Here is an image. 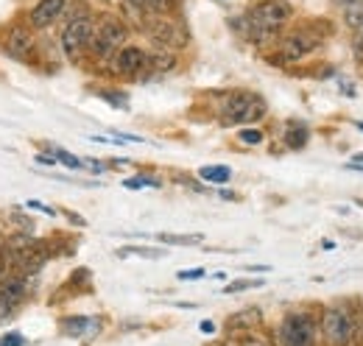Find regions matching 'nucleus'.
Returning <instances> with one entry per match:
<instances>
[{"label":"nucleus","mask_w":363,"mask_h":346,"mask_svg":"<svg viewBox=\"0 0 363 346\" xmlns=\"http://www.w3.org/2000/svg\"><path fill=\"white\" fill-rule=\"evenodd\" d=\"M294 17V6L288 0H260L243 17V34L260 48H269L279 40V31Z\"/></svg>","instance_id":"1"},{"label":"nucleus","mask_w":363,"mask_h":346,"mask_svg":"<svg viewBox=\"0 0 363 346\" xmlns=\"http://www.w3.org/2000/svg\"><path fill=\"white\" fill-rule=\"evenodd\" d=\"M260 118H266V101L255 92H235L221 109L224 126H249Z\"/></svg>","instance_id":"2"},{"label":"nucleus","mask_w":363,"mask_h":346,"mask_svg":"<svg viewBox=\"0 0 363 346\" xmlns=\"http://www.w3.org/2000/svg\"><path fill=\"white\" fill-rule=\"evenodd\" d=\"M126 37H129V28L121 17H104L92 31L90 53L95 59H112L126 45Z\"/></svg>","instance_id":"3"},{"label":"nucleus","mask_w":363,"mask_h":346,"mask_svg":"<svg viewBox=\"0 0 363 346\" xmlns=\"http://www.w3.org/2000/svg\"><path fill=\"white\" fill-rule=\"evenodd\" d=\"M321 335L327 346H347L358 335L355 316L347 307H327L321 316Z\"/></svg>","instance_id":"4"},{"label":"nucleus","mask_w":363,"mask_h":346,"mask_svg":"<svg viewBox=\"0 0 363 346\" xmlns=\"http://www.w3.org/2000/svg\"><path fill=\"white\" fill-rule=\"evenodd\" d=\"M92 31H95V23H92V17L87 11L76 14V17L65 26V31H62V50H65V56H67L70 62H79V59L90 50Z\"/></svg>","instance_id":"5"},{"label":"nucleus","mask_w":363,"mask_h":346,"mask_svg":"<svg viewBox=\"0 0 363 346\" xmlns=\"http://www.w3.org/2000/svg\"><path fill=\"white\" fill-rule=\"evenodd\" d=\"M279 346H316V324L308 313H288L277 330Z\"/></svg>","instance_id":"6"},{"label":"nucleus","mask_w":363,"mask_h":346,"mask_svg":"<svg viewBox=\"0 0 363 346\" xmlns=\"http://www.w3.org/2000/svg\"><path fill=\"white\" fill-rule=\"evenodd\" d=\"M318 40L313 31H291L288 37H282L277 48H279V62H299L305 56H311L318 48Z\"/></svg>","instance_id":"7"},{"label":"nucleus","mask_w":363,"mask_h":346,"mask_svg":"<svg viewBox=\"0 0 363 346\" xmlns=\"http://www.w3.org/2000/svg\"><path fill=\"white\" fill-rule=\"evenodd\" d=\"M145 65H148V53H145L143 48H137V45H123V48L112 56V70H115L118 76H123V79H137V76H143Z\"/></svg>","instance_id":"8"},{"label":"nucleus","mask_w":363,"mask_h":346,"mask_svg":"<svg viewBox=\"0 0 363 346\" xmlns=\"http://www.w3.org/2000/svg\"><path fill=\"white\" fill-rule=\"evenodd\" d=\"M148 37L160 48H184L187 43V34L179 23L174 20H165V17H157L151 26H148Z\"/></svg>","instance_id":"9"},{"label":"nucleus","mask_w":363,"mask_h":346,"mask_svg":"<svg viewBox=\"0 0 363 346\" xmlns=\"http://www.w3.org/2000/svg\"><path fill=\"white\" fill-rule=\"evenodd\" d=\"M26 294H28V285H26V277H9V279H3L0 282V318L3 316H11L23 299H26Z\"/></svg>","instance_id":"10"},{"label":"nucleus","mask_w":363,"mask_h":346,"mask_svg":"<svg viewBox=\"0 0 363 346\" xmlns=\"http://www.w3.org/2000/svg\"><path fill=\"white\" fill-rule=\"evenodd\" d=\"M3 50H6L11 59H17V62H28L31 53H34V37H31V31L23 28V26L11 28L9 37H6V43H3Z\"/></svg>","instance_id":"11"},{"label":"nucleus","mask_w":363,"mask_h":346,"mask_svg":"<svg viewBox=\"0 0 363 346\" xmlns=\"http://www.w3.org/2000/svg\"><path fill=\"white\" fill-rule=\"evenodd\" d=\"M65 9H67V0H40L31 9L28 23H31V28H48L65 14Z\"/></svg>","instance_id":"12"},{"label":"nucleus","mask_w":363,"mask_h":346,"mask_svg":"<svg viewBox=\"0 0 363 346\" xmlns=\"http://www.w3.org/2000/svg\"><path fill=\"white\" fill-rule=\"evenodd\" d=\"M95 330H101V321L87 318V316H73V318H65L62 321V333L70 335V338H79V335H90Z\"/></svg>","instance_id":"13"},{"label":"nucleus","mask_w":363,"mask_h":346,"mask_svg":"<svg viewBox=\"0 0 363 346\" xmlns=\"http://www.w3.org/2000/svg\"><path fill=\"white\" fill-rule=\"evenodd\" d=\"M260 321H263V313L257 307H249V310H240V313L229 316L227 330L229 333H235V330H255Z\"/></svg>","instance_id":"14"},{"label":"nucleus","mask_w":363,"mask_h":346,"mask_svg":"<svg viewBox=\"0 0 363 346\" xmlns=\"http://www.w3.org/2000/svg\"><path fill=\"white\" fill-rule=\"evenodd\" d=\"M341 17H344V23H347L350 31L361 28L363 26V0H347V3L341 6Z\"/></svg>","instance_id":"15"},{"label":"nucleus","mask_w":363,"mask_h":346,"mask_svg":"<svg viewBox=\"0 0 363 346\" xmlns=\"http://www.w3.org/2000/svg\"><path fill=\"white\" fill-rule=\"evenodd\" d=\"M308 137H311L308 126H302V123H291L288 131H285V145L294 148V151H299V148L308 145Z\"/></svg>","instance_id":"16"},{"label":"nucleus","mask_w":363,"mask_h":346,"mask_svg":"<svg viewBox=\"0 0 363 346\" xmlns=\"http://www.w3.org/2000/svg\"><path fill=\"white\" fill-rule=\"evenodd\" d=\"M199 176L204 182H210V184H227L229 179H232V171H229L227 165H207V168L199 171Z\"/></svg>","instance_id":"17"},{"label":"nucleus","mask_w":363,"mask_h":346,"mask_svg":"<svg viewBox=\"0 0 363 346\" xmlns=\"http://www.w3.org/2000/svg\"><path fill=\"white\" fill-rule=\"evenodd\" d=\"M174 67H177L174 53H154V56H148V65H145V70H157V73H168Z\"/></svg>","instance_id":"18"},{"label":"nucleus","mask_w":363,"mask_h":346,"mask_svg":"<svg viewBox=\"0 0 363 346\" xmlns=\"http://www.w3.org/2000/svg\"><path fill=\"white\" fill-rule=\"evenodd\" d=\"M157 240L165 246H199L204 238L201 235H168V232H162V235H157Z\"/></svg>","instance_id":"19"},{"label":"nucleus","mask_w":363,"mask_h":346,"mask_svg":"<svg viewBox=\"0 0 363 346\" xmlns=\"http://www.w3.org/2000/svg\"><path fill=\"white\" fill-rule=\"evenodd\" d=\"M121 257H148V260H160V257H165V252L162 249H145V246H126V249H121L118 252Z\"/></svg>","instance_id":"20"},{"label":"nucleus","mask_w":363,"mask_h":346,"mask_svg":"<svg viewBox=\"0 0 363 346\" xmlns=\"http://www.w3.org/2000/svg\"><path fill=\"white\" fill-rule=\"evenodd\" d=\"M238 140H240L243 145H260V143H263V131H260V129H252V126H246V129L238 131Z\"/></svg>","instance_id":"21"},{"label":"nucleus","mask_w":363,"mask_h":346,"mask_svg":"<svg viewBox=\"0 0 363 346\" xmlns=\"http://www.w3.org/2000/svg\"><path fill=\"white\" fill-rule=\"evenodd\" d=\"M263 279H238V282H229L224 288V294H238V291H249V288H260Z\"/></svg>","instance_id":"22"},{"label":"nucleus","mask_w":363,"mask_h":346,"mask_svg":"<svg viewBox=\"0 0 363 346\" xmlns=\"http://www.w3.org/2000/svg\"><path fill=\"white\" fill-rule=\"evenodd\" d=\"M53 154H56V162H62V165H67V168H84V162H82L79 157H73L70 151H65V148H56Z\"/></svg>","instance_id":"23"},{"label":"nucleus","mask_w":363,"mask_h":346,"mask_svg":"<svg viewBox=\"0 0 363 346\" xmlns=\"http://www.w3.org/2000/svg\"><path fill=\"white\" fill-rule=\"evenodd\" d=\"M123 184L132 187V190H137V187H160V179H154V176H135V179H126Z\"/></svg>","instance_id":"24"},{"label":"nucleus","mask_w":363,"mask_h":346,"mask_svg":"<svg viewBox=\"0 0 363 346\" xmlns=\"http://www.w3.org/2000/svg\"><path fill=\"white\" fill-rule=\"evenodd\" d=\"M174 9V0H145V11H154V14H168Z\"/></svg>","instance_id":"25"},{"label":"nucleus","mask_w":363,"mask_h":346,"mask_svg":"<svg viewBox=\"0 0 363 346\" xmlns=\"http://www.w3.org/2000/svg\"><path fill=\"white\" fill-rule=\"evenodd\" d=\"M0 346H26V338L20 333H9L0 338Z\"/></svg>","instance_id":"26"},{"label":"nucleus","mask_w":363,"mask_h":346,"mask_svg":"<svg viewBox=\"0 0 363 346\" xmlns=\"http://www.w3.org/2000/svg\"><path fill=\"white\" fill-rule=\"evenodd\" d=\"M26 207H28V210H40V213H45V216H56V210H50V207L40 204V201H26Z\"/></svg>","instance_id":"27"},{"label":"nucleus","mask_w":363,"mask_h":346,"mask_svg":"<svg viewBox=\"0 0 363 346\" xmlns=\"http://www.w3.org/2000/svg\"><path fill=\"white\" fill-rule=\"evenodd\" d=\"M204 268H193V271H179V279H201Z\"/></svg>","instance_id":"28"},{"label":"nucleus","mask_w":363,"mask_h":346,"mask_svg":"<svg viewBox=\"0 0 363 346\" xmlns=\"http://www.w3.org/2000/svg\"><path fill=\"white\" fill-rule=\"evenodd\" d=\"M246 271H252V274H269V271H272V265H249Z\"/></svg>","instance_id":"29"},{"label":"nucleus","mask_w":363,"mask_h":346,"mask_svg":"<svg viewBox=\"0 0 363 346\" xmlns=\"http://www.w3.org/2000/svg\"><path fill=\"white\" fill-rule=\"evenodd\" d=\"M37 162H43V165H53V162H56V157H48V154H37Z\"/></svg>","instance_id":"30"},{"label":"nucleus","mask_w":363,"mask_h":346,"mask_svg":"<svg viewBox=\"0 0 363 346\" xmlns=\"http://www.w3.org/2000/svg\"><path fill=\"white\" fill-rule=\"evenodd\" d=\"M199 327H201V333H216V324L213 321H201Z\"/></svg>","instance_id":"31"},{"label":"nucleus","mask_w":363,"mask_h":346,"mask_svg":"<svg viewBox=\"0 0 363 346\" xmlns=\"http://www.w3.org/2000/svg\"><path fill=\"white\" fill-rule=\"evenodd\" d=\"M65 216L70 218V221H73V223H76V226H84V218H79V216H73V213H65Z\"/></svg>","instance_id":"32"},{"label":"nucleus","mask_w":363,"mask_h":346,"mask_svg":"<svg viewBox=\"0 0 363 346\" xmlns=\"http://www.w3.org/2000/svg\"><path fill=\"white\" fill-rule=\"evenodd\" d=\"M352 162H358V165H363V151H361V154H355V157H352Z\"/></svg>","instance_id":"33"},{"label":"nucleus","mask_w":363,"mask_h":346,"mask_svg":"<svg viewBox=\"0 0 363 346\" xmlns=\"http://www.w3.org/2000/svg\"><path fill=\"white\" fill-rule=\"evenodd\" d=\"M355 204H358V207L363 210V199H355Z\"/></svg>","instance_id":"34"},{"label":"nucleus","mask_w":363,"mask_h":346,"mask_svg":"<svg viewBox=\"0 0 363 346\" xmlns=\"http://www.w3.org/2000/svg\"><path fill=\"white\" fill-rule=\"evenodd\" d=\"M358 129H361V131H363V123H358Z\"/></svg>","instance_id":"35"},{"label":"nucleus","mask_w":363,"mask_h":346,"mask_svg":"<svg viewBox=\"0 0 363 346\" xmlns=\"http://www.w3.org/2000/svg\"><path fill=\"white\" fill-rule=\"evenodd\" d=\"M0 249H3V238H0Z\"/></svg>","instance_id":"36"}]
</instances>
